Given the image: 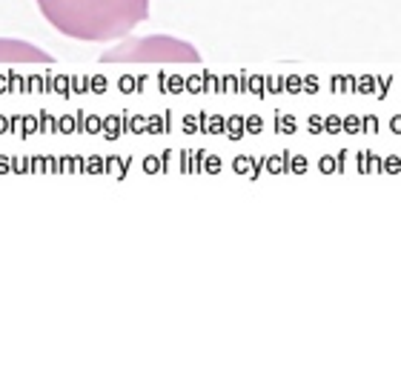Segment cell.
<instances>
[{
  "mask_svg": "<svg viewBox=\"0 0 401 383\" xmlns=\"http://www.w3.org/2000/svg\"><path fill=\"white\" fill-rule=\"evenodd\" d=\"M101 63H201V52L186 40L169 34L123 37L118 46L106 49Z\"/></svg>",
  "mask_w": 401,
  "mask_h": 383,
  "instance_id": "cell-2",
  "label": "cell"
},
{
  "mask_svg": "<svg viewBox=\"0 0 401 383\" xmlns=\"http://www.w3.org/2000/svg\"><path fill=\"white\" fill-rule=\"evenodd\" d=\"M0 63H55V57L26 40L0 37Z\"/></svg>",
  "mask_w": 401,
  "mask_h": 383,
  "instance_id": "cell-3",
  "label": "cell"
},
{
  "mask_svg": "<svg viewBox=\"0 0 401 383\" xmlns=\"http://www.w3.org/2000/svg\"><path fill=\"white\" fill-rule=\"evenodd\" d=\"M46 23L83 43L123 40L149 17V0H35Z\"/></svg>",
  "mask_w": 401,
  "mask_h": 383,
  "instance_id": "cell-1",
  "label": "cell"
}]
</instances>
